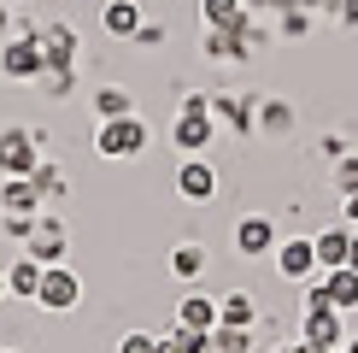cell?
<instances>
[{"mask_svg":"<svg viewBox=\"0 0 358 353\" xmlns=\"http://www.w3.org/2000/svg\"><path fill=\"white\" fill-rule=\"evenodd\" d=\"M212 136H217L212 100H206V95H188V100H182V118L171 124V141L182 147V153H206V147H212Z\"/></svg>","mask_w":358,"mask_h":353,"instance_id":"6da1fadb","label":"cell"},{"mask_svg":"<svg viewBox=\"0 0 358 353\" xmlns=\"http://www.w3.org/2000/svg\"><path fill=\"white\" fill-rule=\"evenodd\" d=\"M147 147V124L136 112L129 118H106V124H100V136H94V153L100 159H136Z\"/></svg>","mask_w":358,"mask_h":353,"instance_id":"7a4b0ae2","label":"cell"},{"mask_svg":"<svg viewBox=\"0 0 358 353\" xmlns=\"http://www.w3.org/2000/svg\"><path fill=\"white\" fill-rule=\"evenodd\" d=\"M77 300H83L77 271H71V265H48V271H41V289H36V306L41 312H71Z\"/></svg>","mask_w":358,"mask_h":353,"instance_id":"3957f363","label":"cell"},{"mask_svg":"<svg viewBox=\"0 0 358 353\" xmlns=\"http://www.w3.org/2000/svg\"><path fill=\"white\" fill-rule=\"evenodd\" d=\"M0 71H6L12 83H36L48 77V59H41V36H18L0 48Z\"/></svg>","mask_w":358,"mask_h":353,"instance_id":"277c9868","label":"cell"},{"mask_svg":"<svg viewBox=\"0 0 358 353\" xmlns=\"http://www.w3.org/2000/svg\"><path fill=\"white\" fill-rule=\"evenodd\" d=\"M36 165H41L36 136L29 130H0V176H29Z\"/></svg>","mask_w":358,"mask_h":353,"instance_id":"5b68a950","label":"cell"},{"mask_svg":"<svg viewBox=\"0 0 358 353\" xmlns=\"http://www.w3.org/2000/svg\"><path fill=\"white\" fill-rule=\"evenodd\" d=\"M176 195H182L188 206H206V200H212V195H217V171H212V165H206V159H200V153H188V159H182V165H176Z\"/></svg>","mask_w":358,"mask_h":353,"instance_id":"8992f818","label":"cell"},{"mask_svg":"<svg viewBox=\"0 0 358 353\" xmlns=\"http://www.w3.org/2000/svg\"><path fill=\"white\" fill-rule=\"evenodd\" d=\"M300 342H306V347H317V353H335L341 342H347V330H341V312H335V306H317V312H306Z\"/></svg>","mask_w":358,"mask_h":353,"instance_id":"52a82bcc","label":"cell"},{"mask_svg":"<svg viewBox=\"0 0 358 353\" xmlns=\"http://www.w3.org/2000/svg\"><path fill=\"white\" fill-rule=\"evenodd\" d=\"M276 271L288 277V283H306L311 271H317V242H276Z\"/></svg>","mask_w":358,"mask_h":353,"instance_id":"ba28073f","label":"cell"},{"mask_svg":"<svg viewBox=\"0 0 358 353\" xmlns=\"http://www.w3.org/2000/svg\"><path fill=\"white\" fill-rule=\"evenodd\" d=\"M24 254L36 265H65V224H59V218H41L36 235L24 242Z\"/></svg>","mask_w":358,"mask_h":353,"instance_id":"9c48e42d","label":"cell"},{"mask_svg":"<svg viewBox=\"0 0 358 353\" xmlns=\"http://www.w3.org/2000/svg\"><path fill=\"white\" fill-rule=\"evenodd\" d=\"M276 247V224L271 218H241V224H235V254H247V259H259V254H271Z\"/></svg>","mask_w":358,"mask_h":353,"instance_id":"30bf717a","label":"cell"},{"mask_svg":"<svg viewBox=\"0 0 358 353\" xmlns=\"http://www.w3.org/2000/svg\"><path fill=\"white\" fill-rule=\"evenodd\" d=\"M0 212L41 218V188H36V176H6V183H0Z\"/></svg>","mask_w":358,"mask_h":353,"instance_id":"8fae6325","label":"cell"},{"mask_svg":"<svg viewBox=\"0 0 358 353\" xmlns=\"http://www.w3.org/2000/svg\"><path fill=\"white\" fill-rule=\"evenodd\" d=\"M323 300H329L335 306V312H352V306H358V271H352V265H341V271H323Z\"/></svg>","mask_w":358,"mask_h":353,"instance_id":"7c38bea8","label":"cell"},{"mask_svg":"<svg viewBox=\"0 0 358 353\" xmlns=\"http://www.w3.org/2000/svg\"><path fill=\"white\" fill-rule=\"evenodd\" d=\"M176 324H182V330L212 335V330H217V300H212V294H182V306H176Z\"/></svg>","mask_w":358,"mask_h":353,"instance_id":"4fadbf2b","label":"cell"},{"mask_svg":"<svg viewBox=\"0 0 358 353\" xmlns=\"http://www.w3.org/2000/svg\"><path fill=\"white\" fill-rule=\"evenodd\" d=\"M41 59H48V71H71V59H77V29L53 24L48 36H41Z\"/></svg>","mask_w":358,"mask_h":353,"instance_id":"5bb4252c","label":"cell"},{"mask_svg":"<svg viewBox=\"0 0 358 353\" xmlns=\"http://www.w3.org/2000/svg\"><path fill=\"white\" fill-rule=\"evenodd\" d=\"M311 242H317V265H323V271H341L347 254H352V224H335V230L311 235Z\"/></svg>","mask_w":358,"mask_h":353,"instance_id":"9a60e30c","label":"cell"},{"mask_svg":"<svg viewBox=\"0 0 358 353\" xmlns=\"http://www.w3.org/2000/svg\"><path fill=\"white\" fill-rule=\"evenodd\" d=\"M252 318H259V306H252L247 289H229L217 300V324H229V330H252Z\"/></svg>","mask_w":358,"mask_h":353,"instance_id":"2e32d148","label":"cell"},{"mask_svg":"<svg viewBox=\"0 0 358 353\" xmlns=\"http://www.w3.org/2000/svg\"><path fill=\"white\" fill-rule=\"evenodd\" d=\"M100 24H106V36H136L141 29V6L136 0H106V6H100Z\"/></svg>","mask_w":358,"mask_h":353,"instance_id":"e0dca14e","label":"cell"},{"mask_svg":"<svg viewBox=\"0 0 358 353\" xmlns=\"http://www.w3.org/2000/svg\"><path fill=\"white\" fill-rule=\"evenodd\" d=\"M200 18H206V29H241V24H252L241 0H200Z\"/></svg>","mask_w":358,"mask_h":353,"instance_id":"ac0fdd59","label":"cell"},{"mask_svg":"<svg viewBox=\"0 0 358 353\" xmlns=\"http://www.w3.org/2000/svg\"><path fill=\"white\" fill-rule=\"evenodd\" d=\"M212 118L235 130V136H252V100H235V95H212Z\"/></svg>","mask_w":358,"mask_h":353,"instance_id":"d6986e66","label":"cell"},{"mask_svg":"<svg viewBox=\"0 0 358 353\" xmlns=\"http://www.w3.org/2000/svg\"><path fill=\"white\" fill-rule=\"evenodd\" d=\"M41 271H48V265H36V259L24 254V259L6 271V294H24V300H36V289H41Z\"/></svg>","mask_w":358,"mask_h":353,"instance_id":"ffe728a7","label":"cell"},{"mask_svg":"<svg viewBox=\"0 0 358 353\" xmlns=\"http://www.w3.org/2000/svg\"><path fill=\"white\" fill-rule=\"evenodd\" d=\"M200 271H206V247H200V242H182V247L171 254V277H182V283H194Z\"/></svg>","mask_w":358,"mask_h":353,"instance_id":"44dd1931","label":"cell"},{"mask_svg":"<svg viewBox=\"0 0 358 353\" xmlns=\"http://www.w3.org/2000/svg\"><path fill=\"white\" fill-rule=\"evenodd\" d=\"M94 112H100V124H106V118H129V112H136V100H129V88H100V95H94Z\"/></svg>","mask_w":358,"mask_h":353,"instance_id":"7402d4cb","label":"cell"},{"mask_svg":"<svg viewBox=\"0 0 358 353\" xmlns=\"http://www.w3.org/2000/svg\"><path fill=\"white\" fill-rule=\"evenodd\" d=\"M252 347V330H229V324H217L212 335H206V353H247Z\"/></svg>","mask_w":358,"mask_h":353,"instance_id":"603a6c76","label":"cell"},{"mask_svg":"<svg viewBox=\"0 0 358 353\" xmlns=\"http://www.w3.org/2000/svg\"><path fill=\"white\" fill-rule=\"evenodd\" d=\"M29 176H36V188H41V200H59V195H65V176H59L53 165H36V171H29Z\"/></svg>","mask_w":358,"mask_h":353,"instance_id":"cb8c5ba5","label":"cell"},{"mask_svg":"<svg viewBox=\"0 0 358 353\" xmlns=\"http://www.w3.org/2000/svg\"><path fill=\"white\" fill-rule=\"evenodd\" d=\"M0 224H6V235H12V242H29V235H36V224H41V218H24V212H6V218H0Z\"/></svg>","mask_w":358,"mask_h":353,"instance_id":"d4e9b609","label":"cell"},{"mask_svg":"<svg viewBox=\"0 0 358 353\" xmlns=\"http://www.w3.org/2000/svg\"><path fill=\"white\" fill-rule=\"evenodd\" d=\"M335 183H341V195H358V153H347L335 165Z\"/></svg>","mask_w":358,"mask_h":353,"instance_id":"484cf974","label":"cell"},{"mask_svg":"<svg viewBox=\"0 0 358 353\" xmlns=\"http://www.w3.org/2000/svg\"><path fill=\"white\" fill-rule=\"evenodd\" d=\"M117 353H159V335H147V330H129L124 342H117Z\"/></svg>","mask_w":358,"mask_h":353,"instance_id":"4316f807","label":"cell"},{"mask_svg":"<svg viewBox=\"0 0 358 353\" xmlns=\"http://www.w3.org/2000/svg\"><path fill=\"white\" fill-rule=\"evenodd\" d=\"M129 41H141V48H159V41H165V24H147V18H141V29H136Z\"/></svg>","mask_w":358,"mask_h":353,"instance_id":"83f0119b","label":"cell"},{"mask_svg":"<svg viewBox=\"0 0 358 353\" xmlns=\"http://www.w3.org/2000/svg\"><path fill=\"white\" fill-rule=\"evenodd\" d=\"M306 29H311L306 12H288V18H282V36H306Z\"/></svg>","mask_w":358,"mask_h":353,"instance_id":"f1b7e54d","label":"cell"},{"mask_svg":"<svg viewBox=\"0 0 358 353\" xmlns=\"http://www.w3.org/2000/svg\"><path fill=\"white\" fill-rule=\"evenodd\" d=\"M264 130H288V112H282L276 100H271V106H264Z\"/></svg>","mask_w":358,"mask_h":353,"instance_id":"f546056e","label":"cell"},{"mask_svg":"<svg viewBox=\"0 0 358 353\" xmlns=\"http://www.w3.org/2000/svg\"><path fill=\"white\" fill-rule=\"evenodd\" d=\"M341 224H352V230H358V195L341 200Z\"/></svg>","mask_w":358,"mask_h":353,"instance_id":"4dcf8cb0","label":"cell"},{"mask_svg":"<svg viewBox=\"0 0 358 353\" xmlns=\"http://www.w3.org/2000/svg\"><path fill=\"white\" fill-rule=\"evenodd\" d=\"M335 12H341V24H358V0H335Z\"/></svg>","mask_w":358,"mask_h":353,"instance_id":"1f68e13d","label":"cell"},{"mask_svg":"<svg viewBox=\"0 0 358 353\" xmlns=\"http://www.w3.org/2000/svg\"><path fill=\"white\" fill-rule=\"evenodd\" d=\"M276 353H317V347H306V342H294V347H276Z\"/></svg>","mask_w":358,"mask_h":353,"instance_id":"d6a6232c","label":"cell"},{"mask_svg":"<svg viewBox=\"0 0 358 353\" xmlns=\"http://www.w3.org/2000/svg\"><path fill=\"white\" fill-rule=\"evenodd\" d=\"M347 265H352V271H358V230H352V254H347Z\"/></svg>","mask_w":358,"mask_h":353,"instance_id":"836d02e7","label":"cell"},{"mask_svg":"<svg viewBox=\"0 0 358 353\" xmlns=\"http://www.w3.org/2000/svg\"><path fill=\"white\" fill-rule=\"evenodd\" d=\"M159 353H182V347H176V342H171V335H165V342H159Z\"/></svg>","mask_w":358,"mask_h":353,"instance_id":"e575fe53","label":"cell"},{"mask_svg":"<svg viewBox=\"0 0 358 353\" xmlns=\"http://www.w3.org/2000/svg\"><path fill=\"white\" fill-rule=\"evenodd\" d=\"M335 353H358V335H352V342H347V347H335Z\"/></svg>","mask_w":358,"mask_h":353,"instance_id":"d590c367","label":"cell"},{"mask_svg":"<svg viewBox=\"0 0 358 353\" xmlns=\"http://www.w3.org/2000/svg\"><path fill=\"white\" fill-rule=\"evenodd\" d=\"M0 300H6V277H0Z\"/></svg>","mask_w":358,"mask_h":353,"instance_id":"8d00e7d4","label":"cell"}]
</instances>
